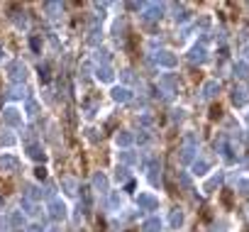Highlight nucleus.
Segmentation results:
<instances>
[{"mask_svg": "<svg viewBox=\"0 0 249 232\" xmlns=\"http://www.w3.org/2000/svg\"><path fill=\"white\" fill-rule=\"evenodd\" d=\"M198 159V135L196 132H186L183 135V147L178 149V161L183 166H191Z\"/></svg>", "mask_w": 249, "mask_h": 232, "instance_id": "f257e3e1", "label": "nucleus"}, {"mask_svg": "<svg viewBox=\"0 0 249 232\" xmlns=\"http://www.w3.org/2000/svg\"><path fill=\"white\" fill-rule=\"evenodd\" d=\"M166 8L169 5H164V3H147L144 10H142V20L144 22H159L166 15Z\"/></svg>", "mask_w": 249, "mask_h": 232, "instance_id": "f03ea898", "label": "nucleus"}, {"mask_svg": "<svg viewBox=\"0 0 249 232\" xmlns=\"http://www.w3.org/2000/svg\"><path fill=\"white\" fill-rule=\"evenodd\" d=\"M152 61H154L157 66H161V69H169V71L178 66V56H176L174 52H169V49H159V52H154Z\"/></svg>", "mask_w": 249, "mask_h": 232, "instance_id": "7ed1b4c3", "label": "nucleus"}, {"mask_svg": "<svg viewBox=\"0 0 249 232\" xmlns=\"http://www.w3.org/2000/svg\"><path fill=\"white\" fill-rule=\"evenodd\" d=\"M47 210H49V217H52L54 222H61V220H66V217H69V205H66L59 196L49 200Z\"/></svg>", "mask_w": 249, "mask_h": 232, "instance_id": "20e7f679", "label": "nucleus"}, {"mask_svg": "<svg viewBox=\"0 0 249 232\" xmlns=\"http://www.w3.org/2000/svg\"><path fill=\"white\" fill-rule=\"evenodd\" d=\"M215 149H217V154L222 157V161L225 164H234L237 161V157H234V147H232V142H230V137H220L217 142H215Z\"/></svg>", "mask_w": 249, "mask_h": 232, "instance_id": "39448f33", "label": "nucleus"}, {"mask_svg": "<svg viewBox=\"0 0 249 232\" xmlns=\"http://www.w3.org/2000/svg\"><path fill=\"white\" fill-rule=\"evenodd\" d=\"M186 59L191 61V64H198V66H203L208 59H210V54H208V47L205 44H193L191 49H188V54H186Z\"/></svg>", "mask_w": 249, "mask_h": 232, "instance_id": "423d86ee", "label": "nucleus"}, {"mask_svg": "<svg viewBox=\"0 0 249 232\" xmlns=\"http://www.w3.org/2000/svg\"><path fill=\"white\" fill-rule=\"evenodd\" d=\"M147 176H149V183L154 188H161V161L159 157H149V166H147Z\"/></svg>", "mask_w": 249, "mask_h": 232, "instance_id": "0eeeda50", "label": "nucleus"}, {"mask_svg": "<svg viewBox=\"0 0 249 232\" xmlns=\"http://www.w3.org/2000/svg\"><path fill=\"white\" fill-rule=\"evenodd\" d=\"M3 123L8 125V127H22V110H18L15 105H8V107H3Z\"/></svg>", "mask_w": 249, "mask_h": 232, "instance_id": "6e6552de", "label": "nucleus"}, {"mask_svg": "<svg viewBox=\"0 0 249 232\" xmlns=\"http://www.w3.org/2000/svg\"><path fill=\"white\" fill-rule=\"evenodd\" d=\"M8 76H10L13 83H25V78H27V66H25L20 59H15V61L8 64Z\"/></svg>", "mask_w": 249, "mask_h": 232, "instance_id": "1a4fd4ad", "label": "nucleus"}, {"mask_svg": "<svg viewBox=\"0 0 249 232\" xmlns=\"http://www.w3.org/2000/svg\"><path fill=\"white\" fill-rule=\"evenodd\" d=\"M8 225H10V230L13 232H22V230H27V215L18 208V210H10V215H8Z\"/></svg>", "mask_w": 249, "mask_h": 232, "instance_id": "9d476101", "label": "nucleus"}, {"mask_svg": "<svg viewBox=\"0 0 249 232\" xmlns=\"http://www.w3.org/2000/svg\"><path fill=\"white\" fill-rule=\"evenodd\" d=\"M230 100H232L234 107H244V105L249 103V90H247V86H234L232 93H230Z\"/></svg>", "mask_w": 249, "mask_h": 232, "instance_id": "9b49d317", "label": "nucleus"}, {"mask_svg": "<svg viewBox=\"0 0 249 232\" xmlns=\"http://www.w3.org/2000/svg\"><path fill=\"white\" fill-rule=\"evenodd\" d=\"M110 95H112V100H115V103H120V105L130 103V100L135 98V93H132V90H130L127 86H112Z\"/></svg>", "mask_w": 249, "mask_h": 232, "instance_id": "f8f14e48", "label": "nucleus"}, {"mask_svg": "<svg viewBox=\"0 0 249 232\" xmlns=\"http://www.w3.org/2000/svg\"><path fill=\"white\" fill-rule=\"evenodd\" d=\"M217 93H220V81H215V78H210L200 86V100H213V98H217Z\"/></svg>", "mask_w": 249, "mask_h": 232, "instance_id": "ddd939ff", "label": "nucleus"}, {"mask_svg": "<svg viewBox=\"0 0 249 232\" xmlns=\"http://www.w3.org/2000/svg\"><path fill=\"white\" fill-rule=\"evenodd\" d=\"M159 88H164V93L171 95V93L178 90V78H176L174 73H161V76H159Z\"/></svg>", "mask_w": 249, "mask_h": 232, "instance_id": "4468645a", "label": "nucleus"}, {"mask_svg": "<svg viewBox=\"0 0 249 232\" xmlns=\"http://www.w3.org/2000/svg\"><path fill=\"white\" fill-rule=\"evenodd\" d=\"M90 188H93L95 193H107V188H110L107 176H105L103 171H95V174H93V178H90Z\"/></svg>", "mask_w": 249, "mask_h": 232, "instance_id": "2eb2a0df", "label": "nucleus"}, {"mask_svg": "<svg viewBox=\"0 0 249 232\" xmlns=\"http://www.w3.org/2000/svg\"><path fill=\"white\" fill-rule=\"evenodd\" d=\"M137 208L140 210H157L159 208V198L152 193H140L137 196Z\"/></svg>", "mask_w": 249, "mask_h": 232, "instance_id": "dca6fc26", "label": "nucleus"}, {"mask_svg": "<svg viewBox=\"0 0 249 232\" xmlns=\"http://www.w3.org/2000/svg\"><path fill=\"white\" fill-rule=\"evenodd\" d=\"M115 144H117L120 149H130V147L135 144V135H132L130 130H120V132L115 135Z\"/></svg>", "mask_w": 249, "mask_h": 232, "instance_id": "f3484780", "label": "nucleus"}, {"mask_svg": "<svg viewBox=\"0 0 249 232\" xmlns=\"http://www.w3.org/2000/svg\"><path fill=\"white\" fill-rule=\"evenodd\" d=\"M95 78H98L100 83H112V81H115V69H112L110 64L98 66V69H95Z\"/></svg>", "mask_w": 249, "mask_h": 232, "instance_id": "a211bd4d", "label": "nucleus"}, {"mask_svg": "<svg viewBox=\"0 0 249 232\" xmlns=\"http://www.w3.org/2000/svg\"><path fill=\"white\" fill-rule=\"evenodd\" d=\"M117 157H120V164H122V166H135V164H140V154L132 152V149H122V152H117Z\"/></svg>", "mask_w": 249, "mask_h": 232, "instance_id": "6ab92c4d", "label": "nucleus"}, {"mask_svg": "<svg viewBox=\"0 0 249 232\" xmlns=\"http://www.w3.org/2000/svg\"><path fill=\"white\" fill-rule=\"evenodd\" d=\"M0 169L3 171H18L20 169V159L13 154H0Z\"/></svg>", "mask_w": 249, "mask_h": 232, "instance_id": "aec40b11", "label": "nucleus"}, {"mask_svg": "<svg viewBox=\"0 0 249 232\" xmlns=\"http://www.w3.org/2000/svg\"><path fill=\"white\" fill-rule=\"evenodd\" d=\"M222 183H225V171H217L215 176H210V178L205 181L203 191H205V193H213V191H217V188H220Z\"/></svg>", "mask_w": 249, "mask_h": 232, "instance_id": "412c9836", "label": "nucleus"}, {"mask_svg": "<svg viewBox=\"0 0 249 232\" xmlns=\"http://www.w3.org/2000/svg\"><path fill=\"white\" fill-rule=\"evenodd\" d=\"M25 198H30V200H42V198H47V191L42 188V186H35V183H27L25 186Z\"/></svg>", "mask_w": 249, "mask_h": 232, "instance_id": "4be33fe9", "label": "nucleus"}, {"mask_svg": "<svg viewBox=\"0 0 249 232\" xmlns=\"http://www.w3.org/2000/svg\"><path fill=\"white\" fill-rule=\"evenodd\" d=\"M183 222H186V213L181 208H171V213H169V227L171 230H178Z\"/></svg>", "mask_w": 249, "mask_h": 232, "instance_id": "5701e85b", "label": "nucleus"}, {"mask_svg": "<svg viewBox=\"0 0 249 232\" xmlns=\"http://www.w3.org/2000/svg\"><path fill=\"white\" fill-rule=\"evenodd\" d=\"M232 76H234V78H239V81H247V78H249V61L239 59V61L232 66Z\"/></svg>", "mask_w": 249, "mask_h": 232, "instance_id": "b1692460", "label": "nucleus"}, {"mask_svg": "<svg viewBox=\"0 0 249 232\" xmlns=\"http://www.w3.org/2000/svg\"><path fill=\"white\" fill-rule=\"evenodd\" d=\"M161 227H164V222L159 215H152L142 222V232H161Z\"/></svg>", "mask_w": 249, "mask_h": 232, "instance_id": "393cba45", "label": "nucleus"}, {"mask_svg": "<svg viewBox=\"0 0 249 232\" xmlns=\"http://www.w3.org/2000/svg\"><path fill=\"white\" fill-rule=\"evenodd\" d=\"M8 100H22V98H27V90H25V83H13L10 88H8Z\"/></svg>", "mask_w": 249, "mask_h": 232, "instance_id": "a878e982", "label": "nucleus"}, {"mask_svg": "<svg viewBox=\"0 0 249 232\" xmlns=\"http://www.w3.org/2000/svg\"><path fill=\"white\" fill-rule=\"evenodd\" d=\"M20 210H22L25 215H30V217H37L42 208H39L35 200H30V198H22V200H20Z\"/></svg>", "mask_w": 249, "mask_h": 232, "instance_id": "bb28decb", "label": "nucleus"}, {"mask_svg": "<svg viewBox=\"0 0 249 232\" xmlns=\"http://www.w3.org/2000/svg\"><path fill=\"white\" fill-rule=\"evenodd\" d=\"M171 10H174V20H176V25H186V22L191 20V13L186 10V5H171Z\"/></svg>", "mask_w": 249, "mask_h": 232, "instance_id": "cd10ccee", "label": "nucleus"}, {"mask_svg": "<svg viewBox=\"0 0 249 232\" xmlns=\"http://www.w3.org/2000/svg\"><path fill=\"white\" fill-rule=\"evenodd\" d=\"M25 149H27V157L30 159H35V161H44V149H42V144H37V142H32V144H25Z\"/></svg>", "mask_w": 249, "mask_h": 232, "instance_id": "c85d7f7f", "label": "nucleus"}, {"mask_svg": "<svg viewBox=\"0 0 249 232\" xmlns=\"http://www.w3.org/2000/svg\"><path fill=\"white\" fill-rule=\"evenodd\" d=\"M191 171H193V176H205L210 171V161L208 159H196L191 164Z\"/></svg>", "mask_w": 249, "mask_h": 232, "instance_id": "c756f323", "label": "nucleus"}, {"mask_svg": "<svg viewBox=\"0 0 249 232\" xmlns=\"http://www.w3.org/2000/svg\"><path fill=\"white\" fill-rule=\"evenodd\" d=\"M78 181L76 178H71V176H66V178H61V191L66 193V196H76L78 193Z\"/></svg>", "mask_w": 249, "mask_h": 232, "instance_id": "7c9ffc66", "label": "nucleus"}, {"mask_svg": "<svg viewBox=\"0 0 249 232\" xmlns=\"http://www.w3.org/2000/svg\"><path fill=\"white\" fill-rule=\"evenodd\" d=\"M86 42L90 44V47H100V42H103V30L100 27H90V32H88V37H86Z\"/></svg>", "mask_w": 249, "mask_h": 232, "instance_id": "2f4dec72", "label": "nucleus"}, {"mask_svg": "<svg viewBox=\"0 0 249 232\" xmlns=\"http://www.w3.org/2000/svg\"><path fill=\"white\" fill-rule=\"evenodd\" d=\"M130 166H122V164H117V169H115V181L117 183H130Z\"/></svg>", "mask_w": 249, "mask_h": 232, "instance_id": "473e14b6", "label": "nucleus"}, {"mask_svg": "<svg viewBox=\"0 0 249 232\" xmlns=\"http://www.w3.org/2000/svg\"><path fill=\"white\" fill-rule=\"evenodd\" d=\"M93 61H95L98 66H105V64H110V52H107L105 47H98V49H95V54H93Z\"/></svg>", "mask_w": 249, "mask_h": 232, "instance_id": "72a5a7b5", "label": "nucleus"}, {"mask_svg": "<svg viewBox=\"0 0 249 232\" xmlns=\"http://www.w3.org/2000/svg\"><path fill=\"white\" fill-rule=\"evenodd\" d=\"M25 112L30 115V118H37V115L42 112V105H39L35 98H27V100H25Z\"/></svg>", "mask_w": 249, "mask_h": 232, "instance_id": "f704fd0d", "label": "nucleus"}, {"mask_svg": "<svg viewBox=\"0 0 249 232\" xmlns=\"http://www.w3.org/2000/svg\"><path fill=\"white\" fill-rule=\"evenodd\" d=\"M107 203H110V208H112V210H120V208H122V203H124V196H122L120 191H110Z\"/></svg>", "mask_w": 249, "mask_h": 232, "instance_id": "c9c22d12", "label": "nucleus"}, {"mask_svg": "<svg viewBox=\"0 0 249 232\" xmlns=\"http://www.w3.org/2000/svg\"><path fill=\"white\" fill-rule=\"evenodd\" d=\"M61 10H64L61 3H44V13H47V18H59Z\"/></svg>", "mask_w": 249, "mask_h": 232, "instance_id": "e433bc0d", "label": "nucleus"}, {"mask_svg": "<svg viewBox=\"0 0 249 232\" xmlns=\"http://www.w3.org/2000/svg\"><path fill=\"white\" fill-rule=\"evenodd\" d=\"M37 73H39V81H42V83H49V78H52V66L44 61V64H39Z\"/></svg>", "mask_w": 249, "mask_h": 232, "instance_id": "4c0bfd02", "label": "nucleus"}, {"mask_svg": "<svg viewBox=\"0 0 249 232\" xmlns=\"http://www.w3.org/2000/svg\"><path fill=\"white\" fill-rule=\"evenodd\" d=\"M178 183L183 186V191H193V178L186 171H178Z\"/></svg>", "mask_w": 249, "mask_h": 232, "instance_id": "58836bf2", "label": "nucleus"}, {"mask_svg": "<svg viewBox=\"0 0 249 232\" xmlns=\"http://www.w3.org/2000/svg\"><path fill=\"white\" fill-rule=\"evenodd\" d=\"M234 188H237L239 196H249V176H247V178H237Z\"/></svg>", "mask_w": 249, "mask_h": 232, "instance_id": "ea45409f", "label": "nucleus"}, {"mask_svg": "<svg viewBox=\"0 0 249 232\" xmlns=\"http://www.w3.org/2000/svg\"><path fill=\"white\" fill-rule=\"evenodd\" d=\"M15 25H18L20 30H30V18H27V13H18V15H15Z\"/></svg>", "mask_w": 249, "mask_h": 232, "instance_id": "a19ab883", "label": "nucleus"}, {"mask_svg": "<svg viewBox=\"0 0 249 232\" xmlns=\"http://www.w3.org/2000/svg\"><path fill=\"white\" fill-rule=\"evenodd\" d=\"M18 140H15V135H10V132H0V144L3 147H13Z\"/></svg>", "mask_w": 249, "mask_h": 232, "instance_id": "79ce46f5", "label": "nucleus"}, {"mask_svg": "<svg viewBox=\"0 0 249 232\" xmlns=\"http://www.w3.org/2000/svg\"><path fill=\"white\" fill-rule=\"evenodd\" d=\"M140 127H144V132H149L154 127V118H152V115H142V118H140Z\"/></svg>", "mask_w": 249, "mask_h": 232, "instance_id": "37998d69", "label": "nucleus"}, {"mask_svg": "<svg viewBox=\"0 0 249 232\" xmlns=\"http://www.w3.org/2000/svg\"><path fill=\"white\" fill-rule=\"evenodd\" d=\"M120 78H122L124 83H132V81H137V78H135V71H132V69H122V71H120Z\"/></svg>", "mask_w": 249, "mask_h": 232, "instance_id": "c03bdc74", "label": "nucleus"}, {"mask_svg": "<svg viewBox=\"0 0 249 232\" xmlns=\"http://www.w3.org/2000/svg\"><path fill=\"white\" fill-rule=\"evenodd\" d=\"M95 112H98V103H86L83 105V115H86V118H93Z\"/></svg>", "mask_w": 249, "mask_h": 232, "instance_id": "a18cd8bd", "label": "nucleus"}, {"mask_svg": "<svg viewBox=\"0 0 249 232\" xmlns=\"http://www.w3.org/2000/svg\"><path fill=\"white\" fill-rule=\"evenodd\" d=\"M86 137H88V142H93V144L100 140V135H98V130H95V127H88V130H86Z\"/></svg>", "mask_w": 249, "mask_h": 232, "instance_id": "49530a36", "label": "nucleus"}, {"mask_svg": "<svg viewBox=\"0 0 249 232\" xmlns=\"http://www.w3.org/2000/svg\"><path fill=\"white\" fill-rule=\"evenodd\" d=\"M183 118H186V110H181V107H178V110H171V120H174V123H181Z\"/></svg>", "mask_w": 249, "mask_h": 232, "instance_id": "de8ad7c7", "label": "nucleus"}, {"mask_svg": "<svg viewBox=\"0 0 249 232\" xmlns=\"http://www.w3.org/2000/svg\"><path fill=\"white\" fill-rule=\"evenodd\" d=\"M30 47H32V52H42V39L39 37H30Z\"/></svg>", "mask_w": 249, "mask_h": 232, "instance_id": "09e8293b", "label": "nucleus"}, {"mask_svg": "<svg viewBox=\"0 0 249 232\" xmlns=\"http://www.w3.org/2000/svg\"><path fill=\"white\" fill-rule=\"evenodd\" d=\"M210 232H227V220H220L210 227Z\"/></svg>", "mask_w": 249, "mask_h": 232, "instance_id": "8fccbe9b", "label": "nucleus"}, {"mask_svg": "<svg viewBox=\"0 0 249 232\" xmlns=\"http://www.w3.org/2000/svg\"><path fill=\"white\" fill-rule=\"evenodd\" d=\"M35 178H37V181H47V169H44V166H37V169H35Z\"/></svg>", "mask_w": 249, "mask_h": 232, "instance_id": "3c124183", "label": "nucleus"}, {"mask_svg": "<svg viewBox=\"0 0 249 232\" xmlns=\"http://www.w3.org/2000/svg\"><path fill=\"white\" fill-rule=\"evenodd\" d=\"M25 232H47V230H44V225H42V222H32V225H27V230H25Z\"/></svg>", "mask_w": 249, "mask_h": 232, "instance_id": "603ef678", "label": "nucleus"}, {"mask_svg": "<svg viewBox=\"0 0 249 232\" xmlns=\"http://www.w3.org/2000/svg\"><path fill=\"white\" fill-rule=\"evenodd\" d=\"M88 73H90V64H83V66H81V78H86Z\"/></svg>", "mask_w": 249, "mask_h": 232, "instance_id": "864d4df0", "label": "nucleus"}, {"mask_svg": "<svg viewBox=\"0 0 249 232\" xmlns=\"http://www.w3.org/2000/svg\"><path fill=\"white\" fill-rule=\"evenodd\" d=\"M242 54H244V61H249V44H247V47L242 49Z\"/></svg>", "mask_w": 249, "mask_h": 232, "instance_id": "5fc2aeb1", "label": "nucleus"}, {"mask_svg": "<svg viewBox=\"0 0 249 232\" xmlns=\"http://www.w3.org/2000/svg\"><path fill=\"white\" fill-rule=\"evenodd\" d=\"M5 59V49H3V44H0V61Z\"/></svg>", "mask_w": 249, "mask_h": 232, "instance_id": "6e6d98bb", "label": "nucleus"}, {"mask_svg": "<svg viewBox=\"0 0 249 232\" xmlns=\"http://www.w3.org/2000/svg\"><path fill=\"white\" fill-rule=\"evenodd\" d=\"M47 232H61V227H49Z\"/></svg>", "mask_w": 249, "mask_h": 232, "instance_id": "4d7b16f0", "label": "nucleus"}, {"mask_svg": "<svg viewBox=\"0 0 249 232\" xmlns=\"http://www.w3.org/2000/svg\"><path fill=\"white\" fill-rule=\"evenodd\" d=\"M244 142H247V144H249V130H247V135H244Z\"/></svg>", "mask_w": 249, "mask_h": 232, "instance_id": "13d9d810", "label": "nucleus"}, {"mask_svg": "<svg viewBox=\"0 0 249 232\" xmlns=\"http://www.w3.org/2000/svg\"><path fill=\"white\" fill-rule=\"evenodd\" d=\"M247 125H249V112H247Z\"/></svg>", "mask_w": 249, "mask_h": 232, "instance_id": "bf43d9fd", "label": "nucleus"}, {"mask_svg": "<svg viewBox=\"0 0 249 232\" xmlns=\"http://www.w3.org/2000/svg\"><path fill=\"white\" fill-rule=\"evenodd\" d=\"M0 205H3V198H0Z\"/></svg>", "mask_w": 249, "mask_h": 232, "instance_id": "052dcab7", "label": "nucleus"}, {"mask_svg": "<svg viewBox=\"0 0 249 232\" xmlns=\"http://www.w3.org/2000/svg\"><path fill=\"white\" fill-rule=\"evenodd\" d=\"M247 169H249V161H247Z\"/></svg>", "mask_w": 249, "mask_h": 232, "instance_id": "680f3d73", "label": "nucleus"}]
</instances>
